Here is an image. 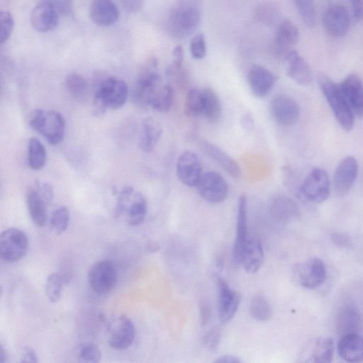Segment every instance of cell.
I'll use <instances>...</instances> for the list:
<instances>
[{"label":"cell","mask_w":363,"mask_h":363,"mask_svg":"<svg viewBox=\"0 0 363 363\" xmlns=\"http://www.w3.org/2000/svg\"><path fill=\"white\" fill-rule=\"evenodd\" d=\"M108 107L99 95L94 93L92 102V112L96 117L103 116Z\"/></svg>","instance_id":"cell-50"},{"label":"cell","mask_w":363,"mask_h":363,"mask_svg":"<svg viewBox=\"0 0 363 363\" xmlns=\"http://www.w3.org/2000/svg\"><path fill=\"white\" fill-rule=\"evenodd\" d=\"M351 20L350 11L342 4L329 5L322 16V23L325 30L335 38L345 36L348 33Z\"/></svg>","instance_id":"cell-6"},{"label":"cell","mask_w":363,"mask_h":363,"mask_svg":"<svg viewBox=\"0 0 363 363\" xmlns=\"http://www.w3.org/2000/svg\"><path fill=\"white\" fill-rule=\"evenodd\" d=\"M332 240L335 245L340 247H349L352 245L351 238L345 233H334Z\"/></svg>","instance_id":"cell-53"},{"label":"cell","mask_w":363,"mask_h":363,"mask_svg":"<svg viewBox=\"0 0 363 363\" xmlns=\"http://www.w3.org/2000/svg\"><path fill=\"white\" fill-rule=\"evenodd\" d=\"M247 198L240 195L238 204L236 237L233 247V256L236 262L240 263L245 249L250 240L247 228Z\"/></svg>","instance_id":"cell-20"},{"label":"cell","mask_w":363,"mask_h":363,"mask_svg":"<svg viewBox=\"0 0 363 363\" xmlns=\"http://www.w3.org/2000/svg\"><path fill=\"white\" fill-rule=\"evenodd\" d=\"M264 259V251L259 240L250 239L240 263L249 273H255L261 267Z\"/></svg>","instance_id":"cell-31"},{"label":"cell","mask_w":363,"mask_h":363,"mask_svg":"<svg viewBox=\"0 0 363 363\" xmlns=\"http://www.w3.org/2000/svg\"><path fill=\"white\" fill-rule=\"evenodd\" d=\"M38 357L35 351L30 348H26L21 360V362H38Z\"/></svg>","instance_id":"cell-55"},{"label":"cell","mask_w":363,"mask_h":363,"mask_svg":"<svg viewBox=\"0 0 363 363\" xmlns=\"http://www.w3.org/2000/svg\"><path fill=\"white\" fill-rule=\"evenodd\" d=\"M173 96V89L170 85H162L153 96L150 106L158 112L167 113L172 108Z\"/></svg>","instance_id":"cell-36"},{"label":"cell","mask_w":363,"mask_h":363,"mask_svg":"<svg viewBox=\"0 0 363 363\" xmlns=\"http://www.w3.org/2000/svg\"><path fill=\"white\" fill-rule=\"evenodd\" d=\"M14 28V19L12 13L7 10L0 13V42L4 43L11 35Z\"/></svg>","instance_id":"cell-44"},{"label":"cell","mask_w":363,"mask_h":363,"mask_svg":"<svg viewBox=\"0 0 363 363\" xmlns=\"http://www.w3.org/2000/svg\"><path fill=\"white\" fill-rule=\"evenodd\" d=\"M204 342L209 347H215L219 342V333L216 330H210L204 337Z\"/></svg>","instance_id":"cell-54"},{"label":"cell","mask_w":363,"mask_h":363,"mask_svg":"<svg viewBox=\"0 0 363 363\" xmlns=\"http://www.w3.org/2000/svg\"><path fill=\"white\" fill-rule=\"evenodd\" d=\"M337 350L339 356L346 362H363V336L359 333L340 336Z\"/></svg>","instance_id":"cell-26"},{"label":"cell","mask_w":363,"mask_h":363,"mask_svg":"<svg viewBox=\"0 0 363 363\" xmlns=\"http://www.w3.org/2000/svg\"><path fill=\"white\" fill-rule=\"evenodd\" d=\"M145 0H120L122 7L129 13H135L140 10Z\"/></svg>","instance_id":"cell-51"},{"label":"cell","mask_w":363,"mask_h":363,"mask_svg":"<svg viewBox=\"0 0 363 363\" xmlns=\"http://www.w3.org/2000/svg\"><path fill=\"white\" fill-rule=\"evenodd\" d=\"M189 48L191 56L196 60L203 58L206 54V43L203 33H196L191 39Z\"/></svg>","instance_id":"cell-45"},{"label":"cell","mask_w":363,"mask_h":363,"mask_svg":"<svg viewBox=\"0 0 363 363\" xmlns=\"http://www.w3.org/2000/svg\"><path fill=\"white\" fill-rule=\"evenodd\" d=\"M303 23L313 28L316 23V7L315 0H292Z\"/></svg>","instance_id":"cell-40"},{"label":"cell","mask_w":363,"mask_h":363,"mask_svg":"<svg viewBox=\"0 0 363 363\" xmlns=\"http://www.w3.org/2000/svg\"><path fill=\"white\" fill-rule=\"evenodd\" d=\"M46 150L43 143L36 138H31L28 145V161L33 170L42 169L46 162Z\"/></svg>","instance_id":"cell-35"},{"label":"cell","mask_w":363,"mask_h":363,"mask_svg":"<svg viewBox=\"0 0 363 363\" xmlns=\"http://www.w3.org/2000/svg\"><path fill=\"white\" fill-rule=\"evenodd\" d=\"M196 188L201 197L211 203L224 201L229 192L227 182L215 171L202 174Z\"/></svg>","instance_id":"cell-7"},{"label":"cell","mask_w":363,"mask_h":363,"mask_svg":"<svg viewBox=\"0 0 363 363\" xmlns=\"http://www.w3.org/2000/svg\"><path fill=\"white\" fill-rule=\"evenodd\" d=\"M204 96V111L203 116L211 123L218 122L221 117L222 106L216 92L211 88L202 89Z\"/></svg>","instance_id":"cell-33"},{"label":"cell","mask_w":363,"mask_h":363,"mask_svg":"<svg viewBox=\"0 0 363 363\" xmlns=\"http://www.w3.org/2000/svg\"><path fill=\"white\" fill-rule=\"evenodd\" d=\"M339 85L354 116L363 118V80L356 74H350Z\"/></svg>","instance_id":"cell-18"},{"label":"cell","mask_w":363,"mask_h":363,"mask_svg":"<svg viewBox=\"0 0 363 363\" xmlns=\"http://www.w3.org/2000/svg\"><path fill=\"white\" fill-rule=\"evenodd\" d=\"M108 329V342L113 348L123 350L133 344L135 335V326L125 315L114 319L110 323Z\"/></svg>","instance_id":"cell-14"},{"label":"cell","mask_w":363,"mask_h":363,"mask_svg":"<svg viewBox=\"0 0 363 363\" xmlns=\"http://www.w3.org/2000/svg\"><path fill=\"white\" fill-rule=\"evenodd\" d=\"M350 16L354 23L363 19V0H349Z\"/></svg>","instance_id":"cell-49"},{"label":"cell","mask_w":363,"mask_h":363,"mask_svg":"<svg viewBox=\"0 0 363 363\" xmlns=\"http://www.w3.org/2000/svg\"><path fill=\"white\" fill-rule=\"evenodd\" d=\"M45 116V111L37 108L33 111L30 116V126L38 133H40L43 126Z\"/></svg>","instance_id":"cell-48"},{"label":"cell","mask_w":363,"mask_h":363,"mask_svg":"<svg viewBox=\"0 0 363 363\" xmlns=\"http://www.w3.org/2000/svg\"><path fill=\"white\" fill-rule=\"evenodd\" d=\"M358 172V164L352 156L345 157L337 166L333 175V189L340 196L346 194L353 186Z\"/></svg>","instance_id":"cell-16"},{"label":"cell","mask_w":363,"mask_h":363,"mask_svg":"<svg viewBox=\"0 0 363 363\" xmlns=\"http://www.w3.org/2000/svg\"><path fill=\"white\" fill-rule=\"evenodd\" d=\"M65 83L67 91L74 99H83L88 92L89 86L86 79L78 73L68 74Z\"/></svg>","instance_id":"cell-37"},{"label":"cell","mask_w":363,"mask_h":363,"mask_svg":"<svg viewBox=\"0 0 363 363\" xmlns=\"http://www.w3.org/2000/svg\"><path fill=\"white\" fill-rule=\"evenodd\" d=\"M157 249H158L157 244H155L153 242H151V243L148 244V246H147V250H148L153 251V250H157Z\"/></svg>","instance_id":"cell-59"},{"label":"cell","mask_w":363,"mask_h":363,"mask_svg":"<svg viewBox=\"0 0 363 363\" xmlns=\"http://www.w3.org/2000/svg\"><path fill=\"white\" fill-rule=\"evenodd\" d=\"M69 211L65 206L54 210L50 219V226L53 233L60 235L65 231L69 221Z\"/></svg>","instance_id":"cell-41"},{"label":"cell","mask_w":363,"mask_h":363,"mask_svg":"<svg viewBox=\"0 0 363 363\" xmlns=\"http://www.w3.org/2000/svg\"><path fill=\"white\" fill-rule=\"evenodd\" d=\"M204 111V96L202 89H189L185 97L184 113L189 118L203 116Z\"/></svg>","instance_id":"cell-34"},{"label":"cell","mask_w":363,"mask_h":363,"mask_svg":"<svg viewBox=\"0 0 363 363\" xmlns=\"http://www.w3.org/2000/svg\"><path fill=\"white\" fill-rule=\"evenodd\" d=\"M269 211L276 220L284 223L290 222L299 216V209L296 203L283 195L272 199L269 204Z\"/></svg>","instance_id":"cell-28"},{"label":"cell","mask_w":363,"mask_h":363,"mask_svg":"<svg viewBox=\"0 0 363 363\" xmlns=\"http://www.w3.org/2000/svg\"><path fill=\"white\" fill-rule=\"evenodd\" d=\"M199 144L203 151L230 177L235 179L240 178L242 174L240 167L228 153L208 140H201Z\"/></svg>","instance_id":"cell-27"},{"label":"cell","mask_w":363,"mask_h":363,"mask_svg":"<svg viewBox=\"0 0 363 363\" xmlns=\"http://www.w3.org/2000/svg\"><path fill=\"white\" fill-rule=\"evenodd\" d=\"M66 121L64 116L55 110L45 111V121L40 134L50 145L60 143L65 135Z\"/></svg>","instance_id":"cell-25"},{"label":"cell","mask_w":363,"mask_h":363,"mask_svg":"<svg viewBox=\"0 0 363 363\" xmlns=\"http://www.w3.org/2000/svg\"><path fill=\"white\" fill-rule=\"evenodd\" d=\"M173 62L172 69L179 70L182 67L183 62V49L182 46L177 45L172 51Z\"/></svg>","instance_id":"cell-52"},{"label":"cell","mask_w":363,"mask_h":363,"mask_svg":"<svg viewBox=\"0 0 363 363\" xmlns=\"http://www.w3.org/2000/svg\"><path fill=\"white\" fill-rule=\"evenodd\" d=\"M251 316L258 321L268 320L272 316V308L267 298L263 295H255L250 305Z\"/></svg>","instance_id":"cell-39"},{"label":"cell","mask_w":363,"mask_h":363,"mask_svg":"<svg viewBox=\"0 0 363 363\" xmlns=\"http://www.w3.org/2000/svg\"><path fill=\"white\" fill-rule=\"evenodd\" d=\"M270 111L277 123L289 127L298 121L301 109L298 104L291 97L279 95L272 100Z\"/></svg>","instance_id":"cell-13"},{"label":"cell","mask_w":363,"mask_h":363,"mask_svg":"<svg viewBox=\"0 0 363 363\" xmlns=\"http://www.w3.org/2000/svg\"><path fill=\"white\" fill-rule=\"evenodd\" d=\"M216 284L219 318L222 323H227L235 315L239 308L240 297L221 277H217Z\"/></svg>","instance_id":"cell-15"},{"label":"cell","mask_w":363,"mask_h":363,"mask_svg":"<svg viewBox=\"0 0 363 363\" xmlns=\"http://www.w3.org/2000/svg\"><path fill=\"white\" fill-rule=\"evenodd\" d=\"M256 19L267 26H272L279 24L280 13L278 8L271 2H264L256 8L255 11Z\"/></svg>","instance_id":"cell-38"},{"label":"cell","mask_w":363,"mask_h":363,"mask_svg":"<svg viewBox=\"0 0 363 363\" xmlns=\"http://www.w3.org/2000/svg\"><path fill=\"white\" fill-rule=\"evenodd\" d=\"M33 187L47 205L52 202L54 197V190L50 183L38 182Z\"/></svg>","instance_id":"cell-47"},{"label":"cell","mask_w":363,"mask_h":363,"mask_svg":"<svg viewBox=\"0 0 363 363\" xmlns=\"http://www.w3.org/2000/svg\"><path fill=\"white\" fill-rule=\"evenodd\" d=\"M116 216H125L132 226L140 225L147 213V202L144 196L130 186L123 188L119 194L114 211Z\"/></svg>","instance_id":"cell-2"},{"label":"cell","mask_w":363,"mask_h":363,"mask_svg":"<svg viewBox=\"0 0 363 363\" xmlns=\"http://www.w3.org/2000/svg\"><path fill=\"white\" fill-rule=\"evenodd\" d=\"M60 15L46 1L41 0L30 13L32 27L41 33L50 32L58 25Z\"/></svg>","instance_id":"cell-22"},{"label":"cell","mask_w":363,"mask_h":363,"mask_svg":"<svg viewBox=\"0 0 363 363\" xmlns=\"http://www.w3.org/2000/svg\"><path fill=\"white\" fill-rule=\"evenodd\" d=\"M6 362H7V354L6 352L5 349L1 345V348H0V362L5 363Z\"/></svg>","instance_id":"cell-58"},{"label":"cell","mask_w":363,"mask_h":363,"mask_svg":"<svg viewBox=\"0 0 363 363\" xmlns=\"http://www.w3.org/2000/svg\"><path fill=\"white\" fill-rule=\"evenodd\" d=\"M362 182H363V178H362Z\"/></svg>","instance_id":"cell-60"},{"label":"cell","mask_w":363,"mask_h":363,"mask_svg":"<svg viewBox=\"0 0 363 363\" xmlns=\"http://www.w3.org/2000/svg\"><path fill=\"white\" fill-rule=\"evenodd\" d=\"M63 279L57 273L50 274L46 281L45 291L48 300L52 303L57 302L61 296Z\"/></svg>","instance_id":"cell-42"},{"label":"cell","mask_w":363,"mask_h":363,"mask_svg":"<svg viewBox=\"0 0 363 363\" xmlns=\"http://www.w3.org/2000/svg\"><path fill=\"white\" fill-rule=\"evenodd\" d=\"M161 86L162 78L157 72H144L138 77L132 91L133 103L140 107L150 106L153 96Z\"/></svg>","instance_id":"cell-12"},{"label":"cell","mask_w":363,"mask_h":363,"mask_svg":"<svg viewBox=\"0 0 363 363\" xmlns=\"http://www.w3.org/2000/svg\"><path fill=\"white\" fill-rule=\"evenodd\" d=\"M116 280V269L108 261L94 263L88 272L89 284L94 292L99 294H105L111 291Z\"/></svg>","instance_id":"cell-9"},{"label":"cell","mask_w":363,"mask_h":363,"mask_svg":"<svg viewBox=\"0 0 363 363\" xmlns=\"http://www.w3.org/2000/svg\"><path fill=\"white\" fill-rule=\"evenodd\" d=\"M330 193V182L327 172L316 167L311 170L301 184L298 196L314 203L326 201Z\"/></svg>","instance_id":"cell-4"},{"label":"cell","mask_w":363,"mask_h":363,"mask_svg":"<svg viewBox=\"0 0 363 363\" xmlns=\"http://www.w3.org/2000/svg\"><path fill=\"white\" fill-rule=\"evenodd\" d=\"M176 174L183 184L196 187L202 175V167L199 156L190 150L182 152L177 160Z\"/></svg>","instance_id":"cell-11"},{"label":"cell","mask_w":363,"mask_h":363,"mask_svg":"<svg viewBox=\"0 0 363 363\" xmlns=\"http://www.w3.org/2000/svg\"><path fill=\"white\" fill-rule=\"evenodd\" d=\"M300 285L306 289H315L325 281L327 270L320 258L312 257L299 264L295 270Z\"/></svg>","instance_id":"cell-10"},{"label":"cell","mask_w":363,"mask_h":363,"mask_svg":"<svg viewBox=\"0 0 363 363\" xmlns=\"http://www.w3.org/2000/svg\"><path fill=\"white\" fill-rule=\"evenodd\" d=\"M215 362L217 363H240L242 362V360L233 354H223L218 357Z\"/></svg>","instance_id":"cell-56"},{"label":"cell","mask_w":363,"mask_h":363,"mask_svg":"<svg viewBox=\"0 0 363 363\" xmlns=\"http://www.w3.org/2000/svg\"><path fill=\"white\" fill-rule=\"evenodd\" d=\"M128 92V86L125 82L110 77L100 82L94 93L101 96L108 108L117 110L125 105Z\"/></svg>","instance_id":"cell-8"},{"label":"cell","mask_w":363,"mask_h":363,"mask_svg":"<svg viewBox=\"0 0 363 363\" xmlns=\"http://www.w3.org/2000/svg\"><path fill=\"white\" fill-rule=\"evenodd\" d=\"M299 39V30L296 26L289 19L281 21L278 25L274 40V51L279 57L284 58L291 52Z\"/></svg>","instance_id":"cell-17"},{"label":"cell","mask_w":363,"mask_h":363,"mask_svg":"<svg viewBox=\"0 0 363 363\" xmlns=\"http://www.w3.org/2000/svg\"><path fill=\"white\" fill-rule=\"evenodd\" d=\"M77 357L81 362H99L101 359V354L96 345L86 343L80 347Z\"/></svg>","instance_id":"cell-43"},{"label":"cell","mask_w":363,"mask_h":363,"mask_svg":"<svg viewBox=\"0 0 363 363\" xmlns=\"http://www.w3.org/2000/svg\"><path fill=\"white\" fill-rule=\"evenodd\" d=\"M200 11L191 4H184L175 8L168 19L170 33L177 38H185L194 33L200 22Z\"/></svg>","instance_id":"cell-3"},{"label":"cell","mask_w":363,"mask_h":363,"mask_svg":"<svg viewBox=\"0 0 363 363\" xmlns=\"http://www.w3.org/2000/svg\"><path fill=\"white\" fill-rule=\"evenodd\" d=\"M119 16V10L113 0H91L89 16L96 25L101 27L113 26L118 21Z\"/></svg>","instance_id":"cell-21"},{"label":"cell","mask_w":363,"mask_h":363,"mask_svg":"<svg viewBox=\"0 0 363 363\" xmlns=\"http://www.w3.org/2000/svg\"><path fill=\"white\" fill-rule=\"evenodd\" d=\"M28 239L26 234L15 228L3 231L0 236L1 259L7 263L20 260L26 253Z\"/></svg>","instance_id":"cell-5"},{"label":"cell","mask_w":363,"mask_h":363,"mask_svg":"<svg viewBox=\"0 0 363 363\" xmlns=\"http://www.w3.org/2000/svg\"><path fill=\"white\" fill-rule=\"evenodd\" d=\"M241 125L246 130H252L254 128V120L250 113H245L241 118Z\"/></svg>","instance_id":"cell-57"},{"label":"cell","mask_w":363,"mask_h":363,"mask_svg":"<svg viewBox=\"0 0 363 363\" xmlns=\"http://www.w3.org/2000/svg\"><path fill=\"white\" fill-rule=\"evenodd\" d=\"M26 202L33 221L39 227L45 225L47 220L46 203L33 186L26 195Z\"/></svg>","instance_id":"cell-32"},{"label":"cell","mask_w":363,"mask_h":363,"mask_svg":"<svg viewBox=\"0 0 363 363\" xmlns=\"http://www.w3.org/2000/svg\"><path fill=\"white\" fill-rule=\"evenodd\" d=\"M275 81L274 74L261 65H254L249 69L247 82L252 93L258 98L266 96L273 89Z\"/></svg>","instance_id":"cell-19"},{"label":"cell","mask_w":363,"mask_h":363,"mask_svg":"<svg viewBox=\"0 0 363 363\" xmlns=\"http://www.w3.org/2000/svg\"><path fill=\"white\" fill-rule=\"evenodd\" d=\"M162 135L160 123L152 117H146L142 121V133L139 147L145 152H151L156 147Z\"/></svg>","instance_id":"cell-29"},{"label":"cell","mask_w":363,"mask_h":363,"mask_svg":"<svg viewBox=\"0 0 363 363\" xmlns=\"http://www.w3.org/2000/svg\"><path fill=\"white\" fill-rule=\"evenodd\" d=\"M361 325V316L354 306L346 305L342 308L336 321L337 331L340 336L359 333Z\"/></svg>","instance_id":"cell-30"},{"label":"cell","mask_w":363,"mask_h":363,"mask_svg":"<svg viewBox=\"0 0 363 363\" xmlns=\"http://www.w3.org/2000/svg\"><path fill=\"white\" fill-rule=\"evenodd\" d=\"M334 354L333 340L328 336L318 337L309 342L304 349V362L328 363Z\"/></svg>","instance_id":"cell-24"},{"label":"cell","mask_w":363,"mask_h":363,"mask_svg":"<svg viewBox=\"0 0 363 363\" xmlns=\"http://www.w3.org/2000/svg\"><path fill=\"white\" fill-rule=\"evenodd\" d=\"M287 75L296 84L308 86L313 79L310 66L296 51L291 50L284 57Z\"/></svg>","instance_id":"cell-23"},{"label":"cell","mask_w":363,"mask_h":363,"mask_svg":"<svg viewBox=\"0 0 363 363\" xmlns=\"http://www.w3.org/2000/svg\"><path fill=\"white\" fill-rule=\"evenodd\" d=\"M48 3L60 16H67L72 11V0H43Z\"/></svg>","instance_id":"cell-46"},{"label":"cell","mask_w":363,"mask_h":363,"mask_svg":"<svg viewBox=\"0 0 363 363\" xmlns=\"http://www.w3.org/2000/svg\"><path fill=\"white\" fill-rule=\"evenodd\" d=\"M317 82L337 123L345 131H350L354 127L355 116L339 84L324 74L317 77Z\"/></svg>","instance_id":"cell-1"}]
</instances>
